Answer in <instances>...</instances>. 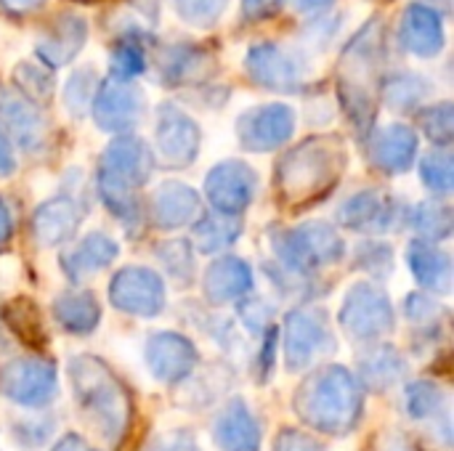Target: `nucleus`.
<instances>
[{
  "mask_svg": "<svg viewBox=\"0 0 454 451\" xmlns=\"http://www.w3.org/2000/svg\"><path fill=\"white\" fill-rule=\"evenodd\" d=\"M415 77H399V80H394L391 82V88H388V101H394L396 106H407L410 104V98H412V104H415Z\"/></svg>",
  "mask_w": 454,
  "mask_h": 451,
  "instance_id": "aec40b11",
  "label": "nucleus"
},
{
  "mask_svg": "<svg viewBox=\"0 0 454 451\" xmlns=\"http://www.w3.org/2000/svg\"><path fill=\"white\" fill-rule=\"evenodd\" d=\"M117 253V247L112 242H106L101 234H96L93 239H88L74 255H72V268L69 274H88V271H98L101 266H106L112 260V255Z\"/></svg>",
  "mask_w": 454,
  "mask_h": 451,
  "instance_id": "dca6fc26",
  "label": "nucleus"
},
{
  "mask_svg": "<svg viewBox=\"0 0 454 451\" xmlns=\"http://www.w3.org/2000/svg\"><path fill=\"white\" fill-rule=\"evenodd\" d=\"M399 37L407 51H412L418 56H434L444 45V27H442V19L436 16V11L412 5V8H407V13L402 19Z\"/></svg>",
  "mask_w": 454,
  "mask_h": 451,
  "instance_id": "20e7f679",
  "label": "nucleus"
},
{
  "mask_svg": "<svg viewBox=\"0 0 454 451\" xmlns=\"http://www.w3.org/2000/svg\"><path fill=\"white\" fill-rule=\"evenodd\" d=\"M144 48L138 43V37H120L114 51H112V74L117 82L130 80L133 74H138L144 69Z\"/></svg>",
  "mask_w": 454,
  "mask_h": 451,
  "instance_id": "2eb2a0df",
  "label": "nucleus"
},
{
  "mask_svg": "<svg viewBox=\"0 0 454 451\" xmlns=\"http://www.w3.org/2000/svg\"><path fill=\"white\" fill-rule=\"evenodd\" d=\"M93 112H96V120L101 128H109V130H122L128 125H133L141 114V96L128 88L125 82H106L98 96H96V104H93Z\"/></svg>",
  "mask_w": 454,
  "mask_h": 451,
  "instance_id": "7ed1b4c3",
  "label": "nucleus"
},
{
  "mask_svg": "<svg viewBox=\"0 0 454 451\" xmlns=\"http://www.w3.org/2000/svg\"><path fill=\"white\" fill-rule=\"evenodd\" d=\"M157 141H160V154L165 159H170L173 165H186L197 149V128L181 112L162 106L160 125H157Z\"/></svg>",
  "mask_w": 454,
  "mask_h": 451,
  "instance_id": "39448f33",
  "label": "nucleus"
},
{
  "mask_svg": "<svg viewBox=\"0 0 454 451\" xmlns=\"http://www.w3.org/2000/svg\"><path fill=\"white\" fill-rule=\"evenodd\" d=\"M112 298L133 314H154L162 308V287L157 276L144 268L122 271L117 282H112Z\"/></svg>",
  "mask_w": 454,
  "mask_h": 451,
  "instance_id": "f03ea898",
  "label": "nucleus"
},
{
  "mask_svg": "<svg viewBox=\"0 0 454 451\" xmlns=\"http://www.w3.org/2000/svg\"><path fill=\"white\" fill-rule=\"evenodd\" d=\"M64 303H59L56 314L61 319V324L72 332H85L90 327H96L98 319V308L93 303L90 295H80V298H61Z\"/></svg>",
  "mask_w": 454,
  "mask_h": 451,
  "instance_id": "4468645a",
  "label": "nucleus"
},
{
  "mask_svg": "<svg viewBox=\"0 0 454 451\" xmlns=\"http://www.w3.org/2000/svg\"><path fill=\"white\" fill-rule=\"evenodd\" d=\"M426 181L431 189L436 191H450V183H452V165H450V157L447 154H431L426 159Z\"/></svg>",
  "mask_w": 454,
  "mask_h": 451,
  "instance_id": "a211bd4d",
  "label": "nucleus"
},
{
  "mask_svg": "<svg viewBox=\"0 0 454 451\" xmlns=\"http://www.w3.org/2000/svg\"><path fill=\"white\" fill-rule=\"evenodd\" d=\"M426 128H428V136L436 138V141H450L452 136V120H450V104H442V106H434L428 114H426Z\"/></svg>",
  "mask_w": 454,
  "mask_h": 451,
  "instance_id": "6ab92c4d",
  "label": "nucleus"
},
{
  "mask_svg": "<svg viewBox=\"0 0 454 451\" xmlns=\"http://www.w3.org/2000/svg\"><path fill=\"white\" fill-rule=\"evenodd\" d=\"M223 5H226V0H176L178 13L186 21L197 24V27L215 24L218 16H221V11H223Z\"/></svg>",
  "mask_w": 454,
  "mask_h": 451,
  "instance_id": "f3484780",
  "label": "nucleus"
},
{
  "mask_svg": "<svg viewBox=\"0 0 454 451\" xmlns=\"http://www.w3.org/2000/svg\"><path fill=\"white\" fill-rule=\"evenodd\" d=\"M372 154H375L378 165H383L386 170H391V173L404 170L415 157V133L404 125L386 128L375 138Z\"/></svg>",
  "mask_w": 454,
  "mask_h": 451,
  "instance_id": "9d476101",
  "label": "nucleus"
},
{
  "mask_svg": "<svg viewBox=\"0 0 454 451\" xmlns=\"http://www.w3.org/2000/svg\"><path fill=\"white\" fill-rule=\"evenodd\" d=\"M242 3H245L247 19H263V16H271V11L277 8L279 0H242Z\"/></svg>",
  "mask_w": 454,
  "mask_h": 451,
  "instance_id": "4be33fe9",
  "label": "nucleus"
},
{
  "mask_svg": "<svg viewBox=\"0 0 454 451\" xmlns=\"http://www.w3.org/2000/svg\"><path fill=\"white\" fill-rule=\"evenodd\" d=\"M40 3L43 0H3V5L11 11H29V8H37Z\"/></svg>",
  "mask_w": 454,
  "mask_h": 451,
  "instance_id": "b1692460",
  "label": "nucleus"
},
{
  "mask_svg": "<svg viewBox=\"0 0 454 451\" xmlns=\"http://www.w3.org/2000/svg\"><path fill=\"white\" fill-rule=\"evenodd\" d=\"M295 3V8H301V11H319V8H327L333 0H293Z\"/></svg>",
  "mask_w": 454,
  "mask_h": 451,
  "instance_id": "393cba45",
  "label": "nucleus"
},
{
  "mask_svg": "<svg viewBox=\"0 0 454 451\" xmlns=\"http://www.w3.org/2000/svg\"><path fill=\"white\" fill-rule=\"evenodd\" d=\"M82 40H85V24H82L77 16L67 13V16H59V19L51 24V29L45 32V37H43L40 45H37V53H40L48 64L59 66V64L69 61V58L80 51Z\"/></svg>",
  "mask_w": 454,
  "mask_h": 451,
  "instance_id": "6e6552de",
  "label": "nucleus"
},
{
  "mask_svg": "<svg viewBox=\"0 0 454 451\" xmlns=\"http://www.w3.org/2000/svg\"><path fill=\"white\" fill-rule=\"evenodd\" d=\"M247 66H250V74L266 85V88H274V90H293L298 85V69H295V61L277 45L271 43H263V45H255L250 51V58H247Z\"/></svg>",
  "mask_w": 454,
  "mask_h": 451,
  "instance_id": "423d86ee",
  "label": "nucleus"
},
{
  "mask_svg": "<svg viewBox=\"0 0 454 451\" xmlns=\"http://www.w3.org/2000/svg\"><path fill=\"white\" fill-rule=\"evenodd\" d=\"M192 356H194L192 346L176 335H160L152 340V348H149L152 369L160 377H176V375L181 377L192 367Z\"/></svg>",
  "mask_w": 454,
  "mask_h": 451,
  "instance_id": "9b49d317",
  "label": "nucleus"
},
{
  "mask_svg": "<svg viewBox=\"0 0 454 451\" xmlns=\"http://www.w3.org/2000/svg\"><path fill=\"white\" fill-rule=\"evenodd\" d=\"M5 234H11V221H8V213L0 202V245L5 242Z\"/></svg>",
  "mask_w": 454,
  "mask_h": 451,
  "instance_id": "a878e982",
  "label": "nucleus"
},
{
  "mask_svg": "<svg viewBox=\"0 0 454 451\" xmlns=\"http://www.w3.org/2000/svg\"><path fill=\"white\" fill-rule=\"evenodd\" d=\"M237 409L223 415V423H218V444L223 441V447L229 451H255V425L250 420V415L242 409L245 404H234Z\"/></svg>",
  "mask_w": 454,
  "mask_h": 451,
  "instance_id": "f8f14e48",
  "label": "nucleus"
},
{
  "mask_svg": "<svg viewBox=\"0 0 454 451\" xmlns=\"http://www.w3.org/2000/svg\"><path fill=\"white\" fill-rule=\"evenodd\" d=\"M293 133V112L282 104L258 106L239 120V138L250 149H274Z\"/></svg>",
  "mask_w": 454,
  "mask_h": 451,
  "instance_id": "f257e3e1",
  "label": "nucleus"
},
{
  "mask_svg": "<svg viewBox=\"0 0 454 451\" xmlns=\"http://www.w3.org/2000/svg\"><path fill=\"white\" fill-rule=\"evenodd\" d=\"M13 165H11V152H8V141H5V136H3V130H0V175H5L8 170H11Z\"/></svg>",
  "mask_w": 454,
  "mask_h": 451,
  "instance_id": "5701e85b",
  "label": "nucleus"
},
{
  "mask_svg": "<svg viewBox=\"0 0 454 451\" xmlns=\"http://www.w3.org/2000/svg\"><path fill=\"white\" fill-rule=\"evenodd\" d=\"M253 186H255L253 170L245 165H237V162H226V165L215 167L207 181L213 202L229 213H237L239 207H245L250 202Z\"/></svg>",
  "mask_w": 454,
  "mask_h": 451,
  "instance_id": "0eeeda50",
  "label": "nucleus"
},
{
  "mask_svg": "<svg viewBox=\"0 0 454 451\" xmlns=\"http://www.w3.org/2000/svg\"><path fill=\"white\" fill-rule=\"evenodd\" d=\"M202 69V51L194 45H173L162 56V74L173 82L194 77Z\"/></svg>",
  "mask_w": 454,
  "mask_h": 451,
  "instance_id": "ddd939ff",
  "label": "nucleus"
},
{
  "mask_svg": "<svg viewBox=\"0 0 454 451\" xmlns=\"http://www.w3.org/2000/svg\"><path fill=\"white\" fill-rule=\"evenodd\" d=\"M48 210L53 213V215H67L64 218V229L69 231V229H74V223L80 221V218H69V215H74V205H67V210L64 213H56V207L53 205H48ZM59 223H61V218H53V226H48L45 231H43V242H59L61 239V231H59Z\"/></svg>",
  "mask_w": 454,
  "mask_h": 451,
  "instance_id": "412c9836",
  "label": "nucleus"
},
{
  "mask_svg": "<svg viewBox=\"0 0 454 451\" xmlns=\"http://www.w3.org/2000/svg\"><path fill=\"white\" fill-rule=\"evenodd\" d=\"M106 178L117 183H141L149 175V154L138 138H122L109 149V170Z\"/></svg>",
  "mask_w": 454,
  "mask_h": 451,
  "instance_id": "1a4fd4ad",
  "label": "nucleus"
}]
</instances>
